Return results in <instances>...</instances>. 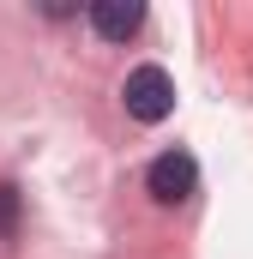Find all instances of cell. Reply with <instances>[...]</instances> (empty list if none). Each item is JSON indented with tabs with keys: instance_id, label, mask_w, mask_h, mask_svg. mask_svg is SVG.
Returning <instances> with one entry per match:
<instances>
[{
	"instance_id": "cell-1",
	"label": "cell",
	"mask_w": 253,
	"mask_h": 259,
	"mask_svg": "<svg viewBox=\"0 0 253 259\" xmlns=\"http://www.w3.org/2000/svg\"><path fill=\"white\" fill-rule=\"evenodd\" d=\"M121 97H126V115L145 121V127L175 115V78H169L163 66H133L126 84H121Z\"/></svg>"
},
{
	"instance_id": "cell-3",
	"label": "cell",
	"mask_w": 253,
	"mask_h": 259,
	"mask_svg": "<svg viewBox=\"0 0 253 259\" xmlns=\"http://www.w3.org/2000/svg\"><path fill=\"white\" fill-rule=\"evenodd\" d=\"M139 24H145V6H139V0H97V6H91V30H97L103 42L139 36Z\"/></svg>"
},
{
	"instance_id": "cell-2",
	"label": "cell",
	"mask_w": 253,
	"mask_h": 259,
	"mask_svg": "<svg viewBox=\"0 0 253 259\" xmlns=\"http://www.w3.org/2000/svg\"><path fill=\"white\" fill-rule=\"evenodd\" d=\"M145 187L157 205H187L193 187H199V163H193L187 151H163L151 169H145Z\"/></svg>"
},
{
	"instance_id": "cell-4",
	"label": "cell",
	"mask_w": 253,
	"mask_h": 259,
	"mask_svg": "<svg viewBox=\"0 0 253 259\" xmlns=\"http://www.w3.org/2000/svg\"><path fill=\"white\" fill-rule=\"evenodd\" d=\"M12 229H18V187L0 181V235H12Z\"/></svg>"
}]
</instances>
